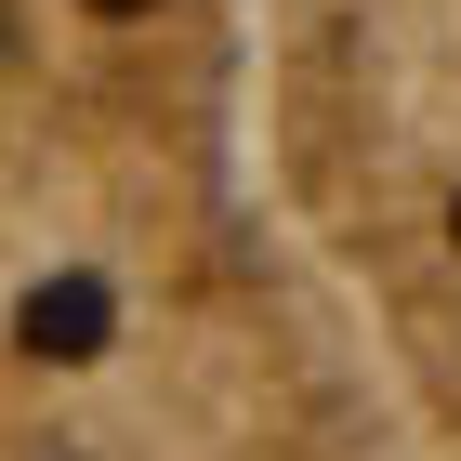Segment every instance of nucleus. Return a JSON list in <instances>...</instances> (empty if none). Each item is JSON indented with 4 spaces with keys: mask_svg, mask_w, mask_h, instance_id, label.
<instances>
[{
    "mask_svg": "<svg viewBox=\"0 0 461 461\" xmlns=\"http://www.w3.org/2000/svg\"><path fill=\"white\" fill-rule=\"evenodd\" d=\"M93 14H158V0H93Z\"/></svg>",
    "mask_w": 461,
    "mask_h": 461,
    "instance_id": "2",
    "label": "nucleus"
},
{
    "mask_svg": "<svg viewBox=\"0 0 461 461\" xmlns=\"http://www.w3.org/2000/svg\"><path fill=\"white\" fill-rule=\"evenodd\" d=\"M106 330H119L106 277H40V290H27V343H40V356H106Z\"/></svg>",
    "mask_w": 461,
    "mask_h": 461,
    "instance_id": "1",
    "label": "nucleus"
},
{
    "mask_svg": "<svg viewBox=\"0 0 461 461\" xmlns=\"http://www.w3.org/2000/svg\"><path fill=\"white\" fill-rule=\"evenodd\" d=\"M448 238H461V212H448Z\"/></svg>",
    "mask_w": 461,
    "mask_h": 461,
    "instance_id": "3",
    "label": "nucleus"
}]
</instances>
